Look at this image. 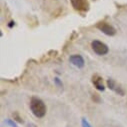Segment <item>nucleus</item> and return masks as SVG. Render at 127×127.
Instances as JSON below:
<instances>
[{
	"label": "nucleus",
	"mask_w": 127,
	"mask_h": 127,
	"mask_svg": "<svg viewBox=\"0 0 127 127\" xmlns=\"http://www.w3.org/2000/svg\"><path fill=\"white\" fill-rule=\"evenodd\" d=\"M30 109L34 116L37 118H42L46 114V105L45 103L37 97H32L30 100Z\"/></svg>",
	"instance_id": "obj_1"
},
{
	"label": "nucleus",
	"mask_w": 127,
	"mask_h": 127,
	"mask_svg": "<svg viewBox=\"0 0 127 127\" xmlns=\"http://www.w3.org/2000/svg\"><path fill=\"white\" fill-rule=\"evenodd\" d=\"M91 47H92L93 51L97 55H101V56L102 55H106L108 53V51H109L108 46L105 43H103V42H101L99 40L92 41L91 42Z\"/></svg>",
	"instance_id": "obj_2"
},
{
	"label": "nucleus",
	"mask_w": 127,
	"mask_h": 127,
	"mask_svg": "<svg viewBox=\"0 0 127 127\" xmlns=\"http://www.w3.org/2000/svg\"><path fill=\"white\" fill-rule=\"evenodd\" d=\"M96 28L99 29L102 33H104L105 35H108V36H114L116 34L115 28L113 26H111L110 24H108L107 22H105V21L98 22L96 24Z\"/></svg>",
	"instance_id": "obj_3"
},
{
	"label": "nucleus",
	"mask_w": 127,
	"mask_h": 127,
	"mask_svg": "<svg viewBox=\"0 0 127 127\" xmlns=\"http://www.w3.org/2000/svg\"><path fill=\"white\" fill-rule=\"evenodd\" d=\"M73 8L80 12H86L89 9V2L88 0H70Z\"/></svg>",
	"instance_id": "obj_4"
},
{
	"label": "nucleus",
	"mask_w": 127,
	"mask_h": 127,
	"mask_svg": "<svg viewBox=\"0 0 127 127\" xmlns=\"http://www.w3.org/2000/svg\"><path fill=\"white\" fill-rule=\"evenodd\" d=\"M69 61L71 64H73L75 67L77 68H83L85 65V61L83 59V57L79 54H73L69 57Z\"/></svg>",
	"instance_id": "obj_5"
},
{
	"label": "nucleus",
	"mask_w": 127,
	"mask_h": 127,
	"mask_svg": "<svg viewBox=\"0 0 127 127\" xmlns=\"http://www.w3.org/2000/svg\"><path fill=\"white\" fill-rule=\"evenodd\" d=\"M107 86H108V88L110 89V90H112V91H114L115 93H117L118 95H120V96H123V95L125 94V92H124V90L122 89V87L119 85V84H117L113 79H111V78H109L108 80H107Z\"/></svg>",
	"instance_id": "obj_6"
},
{
	"label": "nucleus",
	"mask_w": 127,
	"mask_h": 127,
	"mask_svg": "<svg viewBox=\"0 0 127 127\" xmlns=\"http://www.w3.org/2000/svg\"><path fill=\"white\" fill-rule=\"evenodd\" d=\"M92 83L97 90H99V91H104L105 90V87H104V84H103V79L98 74H95V75L92 76Z\"/></svg>",
	"instance_id": "obj_7"
},
{
	"label": "nucleus",
	"mask_w": 127,
	"mask_h": 127,
	"mask_svg": "<svg viewBox=\"0 0 127 127\" xmlns=\"http://www.w3.org/2000/svg\"><path fill=\"white\" fill-rule=\"evenodd\" d=\"M92 100H93L95 103H99L101 99H100V96H99L98 94H96V93H93V94H92Z\"/></svg>",
	"instance_id": "obj_8"
},
{
	"label": "nucleus",
	"mask_w": 127,
	"mask_h": 127,
	"mask_svg": "<svg viewBox=\"0 0 127 127\" xmlns=\"http://www.w3.org/2000/svg\"><path fill=\"white\" fill-rule=\"evenodd\" d=\"M5 123H6L7 125H9L10 127H18L17 124L15 123V121H13L12 119H6V120H5Z\"/></svg>",
	"instance_id": "obj_9"
},
{
	"label": "nucleus",
	"mask_w": 127,
	"mask_h": 127,
	"mask_svg": "<svg viewBox=\"0 0 127 127\" xmlns=\"http://www.w3.org/2000/svg\"><path fill=\"white\" fill-rule=\"evenodd\" d=\"M81 125H82V127H92L91 124H90L85 118H82V119H81Z\"/></svg>",
	"instance_id": "obj_10"
},
{
	"label": "nucleus",
	"mask_w": 127,
	"mask_h": 127,
	"mask_svg": "<svg viewBox=\"0 0 127 127\" xmlns=\"http://www.w3.org/2000/svg\"><path fill=\"white\" fill-rule=\"evenodd\" d=\"M13 117H14V119L17 121V122H20V123H22L23 122V119L19 116V114L17 113V112H15V113H13Z\"/></svg>",
	"instance_id": "obj_11"
},
{
	"label": "nucleus",
	"mask_w": 127,
	"mask_h": 127,
	"mask_svg": "<svg viewBox=\"0 0 127 127\" xmlns=\"http://www.w3.org/2000/svg\"><path fill=\"white\" fill-rule=\"evenodd\" d=\"M54 81H55V83H56L59 87H62V86H63V84H62V82L60 81V79H59V78H57V77H56V78H54Z\"/></svg>",
	"instance_id": "obj_12"
},
{
	"label": "nucleus",
	"mask_w": 127,
	"mask_h": 127,
	"mask_svg": "<svg viewBox=\"0 0 127 127\" xmlns=\"http://www.w3.org/2000/svg\"><path fill=\"white\" fill-rule=\"evenodd\" d=\"M14 24H15V22H14V21H10V22H9V24H8V26L11 28V27H12Z\"/></svg>",
	"instance_id": "obj_13"
}]
</instances>
